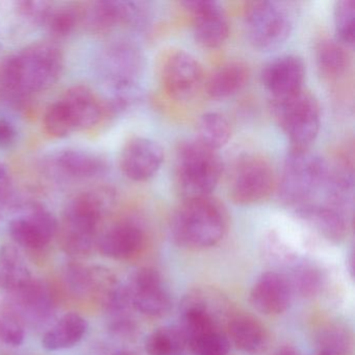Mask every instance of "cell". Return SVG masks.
Segmentation results:
<instances>
[{
  "instance_id": "obj_26",
  "label": "cell",
  "mask_w": 355,
  "mask_h": 355,
  "mask_svg": "<svg viewBox=\"0 0 355 355\" xmlns=\"http://www.w3.org/2000/svg\"><path fill=\"white\" fill-rule=\"evenodd\" d=\"M33 279L31 270L20 251L13 245L0 248V288L14 293Z\"/></svg>"
},
{
  "instance_id": "obj_18",
  "label": "cell",
  "mask_w": 355,
  "mask_h": 355,
  "mask_svg": "<svg viewBox=\"0 0 355 355\" xmlns=\"http://www.w3.org/2000/svg\"><path fill=\"white\" fill-rule=\"evenodd\" d=\"M144 245V232L134 222H120L112 226L97 240V247L105 257L114 259H132Z\"/></svg>"
},
{
  "instance_id": "obj_10",
  "label": "cell",
  "mask_w": 355,
  "mask_h": 355,
  "mask_svg": "<svg viewBox=\"0 0 355 355\" xmlns=\"http://www.w3.org/2000/svg\"><path fill=\"white\" fill-rule=\"evenodd\" d=\"M159 78L169 96L186 99L192 96L203 80V70L196 58L182 49H171L164 55Z\"/></svg>"
},
{
  "instance_id": "obj_11",
  "label": "cell",
  "mask_w": 355,
  "mask_h": 355,
  "mask_svg": "<svg viewBox=\"0 0 355 355\" xmlns=\"http://www.w3.org/2000/svg\"><path fill=\"white\" fill-rule=\"evenodd\" d=\"M144 3L130 1H97L82 8V24L94 33H105L116 26H139L148 19Z\"/></svg>"
},
{
  "instance_id": "obj_2",
  "label": "cell",
  "mask_w": 355,
  "mask_h": 355,
  "mask_svg": "<svg viewBox=\"0 0 355 355\" xmlns=\"http://www.w3.org/2000/svg\"><path fill=\"white\" fill-rule=\"evenodd\" d=\"M64 68L61 49L51 42L33 43L12 55L5 65L6 84L19 93H38L51 88Z\"/></svg>"
},
{
  "instance_id": "obj_43",
  "label": "cell",
  "mask_w": 355,
  "mask_h": 355,
  "mask_svg": "<svg viewBox=\"0 0 355 355\" xmlns=\"http://www.w3.org/2000/svg\"><path fill=\"white\" fill-rule=\"evenodd\" d=\"M112 355H136V353L132 352V351L128 350H119L116 351L115 353H113Z\"/></svg>"
},
{
  "instance_id": "obj_1",
  "label": "cell",
  "mask_w": 355,
  "mask_h": 355,
  "mask_svg": "<svg viewBox=\"0 0 355 355\" xmlns=\"http://www.w3.org/2000/svg\"><path fill=\"white\" fill-rule=\"evenodd\" d=\"M227 227L225 207L211 196L184 199L174 211L170 222V232L174 242L194 250L219 244Z\"/></svg>"
},
{
  "instance_id": "obj_4",
  "label": "cell",
  "mask_w": 355,
  "mask_h": 355,
  "mask_svg": "<svg viewBox=\"0 0 355 355\" xmlns=\"http://www.w3.org/2000/svg\"><path fill=\"white\" fill-rule=\"evenodd\" d=\"M223 164L217 151L198 141L182 143L176 151L174 176L184 199L211 196L219 184Z\"/></svg>"
},
{
  "instance_id": "obj_3",
  "label": "cell",
  "mask_w": 355,
  "mask_h": 355,
  "mask_svg": "<svg viewBox=\"0 0 355 355\" xmlns=\"http://www.w3.org/2000/svg\"><path fill=\"white\" fill-rule=\"evenodd\" d=\"M115 199L111 189H97L74 197L64 211L63 248L71 255L88 254L103 214Z\"/></svg>"
},
{
  "instance_id": "obj_17",
  "label": "cell",
  "mask_w": 355,
  "mask_h": 355,
  "mask_svg": "<svg viewBox=\"0 0 355 355\" xmlns=\"http://www.w3.org/2000/svg\"><path fill=\"white\" fill-rule=\"evenodd\" d=\"M294 295L286 275L270 271L261 274L250 291L251 305L267 315L284 313L290 307Z\"/></svg>"
},
{
  "instance_id": "obj_12",
  "label": "cell",
  "mask_w": 355,
  "mask_h": 355,
  "mask_svg": "<svg viewBox=\"0 0 355 355\" xmlns=\"http://www.w3.org/2000/svg\"><path fill=\"white\" fill-rule=\"evenodd\" d=\"M57 219L42 205H33L9 223V234L16 244L28 249L46 247L57 234Z\"/></svg>"
},
{
  "instance_id": "obj_30",
  "label": "cell",
  "mask_w": 355,
  "mask_h": 355,
  "mask_svg": "<svg viewBox=\"0 0 355 355\" xmlns=\"http://www.w3.org/2000/svg\"><path fill=\"white\" fill-rule=\"evenodd\" d=\"M187 340L180 326L159 328L145 342L148 355H178L187 348Z\"/></svg>"
},
{
  "instance_id": "obj_32",
  "label": "cell",
  "mask_w": 355,
  "mask_h": 355,
  "mask_svg": "<svg viewBox=\"0 0 355 355\" xmlns=\"http://www.w3.org/2000/svg\"><path fill=\"white\" fill-rule=\"evenodd\" d=\"M352 340L346 328L329 325L318 336L317 355H351Z\"/></svg>"
},
{
  "instance_id": "obj_37",
  "label": "cell",
  "mask_w": 355,
  "mask_h": 355,
  "mask_svg": "<svg viewBox=\"0 0 355 355\" xmlns=\"http://www.w3.org/2000/svg\"><path fill=\"white\" fill-rule=\"evenodd\" d=\"M26 329L19 315L14 313H0V340L11 347H19L24 343Z\"/></svg>"
},
{
  "instance_id": "obj_19",
  "label": "cell",
  "mask_w": 355,
  "mask_h": 355,
  "mask_svg": "<svg viewBox=\"0 0 355 355\" xmlns=\"http://www.w3.org/2000/svg\"><path fill=\"white\" fill-rule=\"evenodd\" d=\"M76 132L90 130L99 123L103 107L96 95L85 86L68 89L60 98Z\"/></svg>"
},
{
  "instance_id": "obj_24",
  "label": "cell",
  "mask_w": 355,
  "mask_h": 355,
  "mask_svg": "<svg viewBox=\"0 0 355 355\" xmlns=\"http://www.w3.org/2000/svg\"><path fill=\"white\" fill-rule=\"evenodd\" d=\"M88 328V321L82 315L76 313H66L45 332L42 346L49 351L72 348L85 338Z\"/></svg>"
},
{
  "instance_id": "obj_15",
  "label": "cell",
  "mask_w": 355,
  "mask_h": 355,
  "mask_svg": "<svg viewBox=\"0 0 355 355\" xmlns=\"http://www.w3.org/2000/svg\"><path fill=\"white\" fill-rule=\"evenodd\" d=\"M165 153L157 141L137 137L124 145L120 155V168L134 182L150 180L161 169Z\"/></svg>"
},
{
  "instance_id": "obj_22",
  "label": "cell",
  "mask_w": 355,
  "mask_h": 355,
  "mask_svg": "<svg viewBox=\"0 0 355 355\" xmlns=\"http://www.w3.org/2000/svg\"><path fill=\"white\" fill-rule=\"evenodd\" d=\"M51 163L60 173L76 180L98 178L107 169L101 155L84 149H64L53 155Z\"/></svg>"
},
{
  "instance_id": "obj_14",
  "label": "cell",
  "mask_w": 355,
  "mask_h": 355,
  "mask_svg": "<svg viewBox=\"0 0 355 355\" xmlns=\"http://www.w3.org/2000/svg\"><path fill=\"white\" fill-rule=\"evenodd\" d=\"M132 309L148 317H163L172 306L171 296L157 270L142 268L128 284Z\"/></svg>"
},
{
  "instance_id": "obj_23",
  "label": "cell",
  "mask_w": 355,
  "mask_h": 355,
  "mask_svg": "<svg viewBox=\"0 0 355 355\" xmlns=\"http://www.w3.org/2000/svg\"><path fill=\"white\" fill-rule=\"evenodd\" d=\"M250 70L241 61L228 62L216 69L205 83V92L213 99H225L242 91L248 84Z\"/></svg>"
},
{
  "instance_id": "obj_41",
  "label": "cell",
  "mask_w": 355,
  "mask_h": 355,
  "mask_svg": "<svg viewBox=\"0 0 355 355\" xmlns=\"http://www.w3.org/2000/svg\"><path fill=\"white\" fill-rule=\"evenodd\" d=\"M12 187V175L9 168L0 163V202L7 198Z\"/></svg>"
},
{
  "instance_id": "obj_29",
  "label": "cell",
  "mask_w": 355,
  "mask_h": 355,
  "mask_svg": "<svg viewBox=\"0 0 355 355\" xmlns=\"http://www.w3.org/2000/svg\"><path fill=\"white\" fill-rule=\"evenodd\" d=\"M197 136V141L203 146L217 151L230 142L232 126L225 116L216 112H209L201 116L199 119Z\"/></svg>"
},
{
  "instance_id": "obj_27",
  "label": "cell",
  "mask_w": 355,
  "mask_h": 355,
  "mask_svg": "<svg viewBox=\"0 0 355 355\" xmlns=\"http://www.w3.org/2000/svg\"><path fill=\"white\" fill-rule=\"evenodd\" d=\"M15 296L16 304L24 315L32 321L46 319L53 311V298L49 288L39 280L33 278L24 288L12 293Z\"/></svg>"
},
{
  "instance_id": "obj_20",
  "label": "cell",
  "mask_w": 355,
  "mask_h": 355,
  "mask_svg": "<svg viewBox=\"0 0 355 355\" xmlns=\"http://www.w3.org/2000/svg\"><path fill=\"white\" fill-rule=\"evenodd\" d=\"M296 214L320 236L330 242H342L348 234L349 218L326 203H307L296 209Z\"/></svg>"
},
{
  "instance_id": "obj_9",
  "label": "cell",
  "mask_w": 355,
  "mask_h": 355,
  "mask_svg": "<svg viewBox=\"0 0 355 355\" xmlns=\"http://www.w3.org/2000/svg\"><path fill=\"white\" fill-rule=\"evenodd\" d=\"M274 184L275 176L271 164L261 155H246L232 168L228 193L236 205H254L271 194Z\"/></svg>"
},
{
  "instance_id": "obj_28",
  "label": "cell",
  "mask_w": 355,
  "mask_h": 355,
  "mask_svg": "<svg viewBox=\"0 0 355 355\" xmlns=\"http://www.w3.org/2000/svg\"><path fill=\"white\" fill-rule=\"evenodd\" d=\"M315 63L323 78L334 80L346 73L350 59L344 45L336 40H323L315 49Z\"/></svg>"
},
{
  "instance_id": "obj_13",
  "label": "cell",
  "mask_w": 355,
  "mask_h": 355,
  "mask_svg": "<svg viewBox=\"0 0 355 355\" xmlns=\"http://www.w3.org/2000/svg\"><path fill=\"white\" fill-rule=\"evenodd\" d=\"M192 16L195 40L205 49L222 46L230 36V24L220 3L211 0H190L182 3Z\"/></svg>"
},
{
  "instance_id": "obj_40",
  "label": "cell",
  "mask_w": 355,
  "mask_h": 355,
  "mask_svg": "<svg viewBox=\"0 0 355 355\" xmlns=\"http://www.w3.org/2000/svg\"><path fill=\"white\" fill-rule=\"evenodd\" d=\"M17 138L15 126L5 118H0V148L11 146Z\"/></svg>"
},
{
  "instance_id": "obj_7",
  "label": "cell",
  "mask_w": 355,
  "mask_h": 355,
  "mask_svg": "<svg viewBox=\"0 0 355 355\" xmlns=\"http://www.w3.org/2000/svg\"><path fill=\"white\" fill-rule=\"evenodd\" d=\"M144 57L136 45L114 43L103 53L101 74L114 94V110L125 109L139 96V80L144 70Z\"/></svg>"
},
{
  "instance_id": "obj_16",
  "label": "cell",
  "mask_w": 355,
  "mask_h": 355,
  "mask_svg": "<svg viewBox=\"0 0 355 355\" xmlns=\"http://www.w3.org/2000/svg\"><path fill=\"white\" fill-rule=\"evenodd\" d=\"M304 63L297 55H286L275 58L261 70L263 88L271 99L282 98L303 89Z\"/></svg>"
},
{
  "instance_id": "obj_42",
  "label": "cell",
  "mask_w": 355,
  "mask_h": 355,
  "mask_svg": "<svg viewBox=\"0 0 355 355\" xmlns=\"http://www.w3.org/2000/svg\"><path fill=\"white\" fill-rule=\"evenodd\" d=\"M274 355H302L296 348L292 346H284L278 349Z\"/></svg>"
},
{
  "instance_id": "obj_39",
  "label": "cell",
  "mask_w": 355,
  "mask_h": 355,
  "mask_svg": "<svg viewBox=\"0 0 355 355\" xmlns=\"http://www.w3.org/2000/svg\"><path fill=\"white\" fill-rule=\"evenodd\" d=\"M67 280L70 288L76 293H87L92 290L91 270L85 269L78 265L68 267Z\"/></svg>"
},
{
  "instance_id": "obj_25",
  "label": "cell",
  "mask_w": 355,
  "mask_h": 355,
  "mask_svg": "<svg viewBox=\"0 0 355 355\" xmlns=\"http://www.w3.org/2000/svg\"><path fill=\"white\" fill-rule=\"evenodd\" d=\"M182 309H191L211 318L221 327L232 319V306L225 296L211 288L191 291L182 303Z\"/></svg>"
},
{
  "instance_id": "obj_38",
  "label": "cell",
  "mask_w": 355,
  "mask_h": 355,
  "mask_svg": "<svg viewBox=\"0 0 355 355\" xmlns=\"http://www.w3.org/2000/svg\"><path fill=\"white\" fill-rule=\"evenodd\" d=\"M18 14L31 24H45L53 10L49 1H18L15 3Z\"/></svg>"
},
{
  "instance_id": "obj_33",
  "label": "cell",
  "mask_w": 355,
  "mask_h": 355,
  "mask_svg": "<svg viewBox=\"0 0 355 355\" xmlns=\"http://www.w3.org/2000/svg\"><path fill=\"white\" fill-rule=\"evenodd\" d=\"M336 41L344 46H353L355 41V1L338 0L334 6Z\"/></svg>"
},
{
  "instance_id": "obj_31",
  "label": "cell",
  "mask_w": 355,
  "mask_h": 355,
  "mask_svg": "<svg viewBox=\"0 0 355 355\" xmlns=\"http://www.w3.org/2000/svg\"><path fill=\"white\" fill-rule=\"evenodd\" d=\"M293 295L309 298L315 296L323 286V276L320 270L311 263H295L290 273L284 274Z\"/></svg>"
},
{
  "instance_id": "obj_36",
  "label": "cell",
  "mask_w": 355,
  "mask_h": 355,
  "mask_svg": "<svg viewBox=\"0 0 355 355\" xmlns=\"http://www.w3.org/2000/svg\"><path fill=\"white\" fill-rule=\"evenodd\" d=\"M189 348L196 355H228L230 342L224 330H214L195 340Z\"/></svg>"
},
{
  "instance_id": "obj_6",
  "label": "cell",
  "mask_w": 355,
  "mask_h": 355,
  "mask_svg": "<svg viewBox=\"0 0 355 355\" xmlns=\"http://www.w3.org/2000/svg\"><path fill=\"white\" fill-rule=\"evenodd\" d=\"M272 116L292 143V148L309 149L317 138L321 125L319 103L309 91L282 98L271 99Z\"/></svg>"
},
{
  "instance_id": "obj_21",
  "label": "cell",
  "mask_w": 355,
  "mask_h": 355,
  "mask_svg": "<svg viewBox=\"0 0 355 355\" xmlns=\"http://www.w3.org/2000/svg\"><path fill=\"white\" fill-rule=\"evenodd\" d=\"M230 344L250 355H261L268 350L270 336L265 326L249 315H234L226 326Z\"/></svg>"
},
{
  "instance_id": "obj_34",
  "label": "cell",
  "mask_w": 355,
  "mask_h": 355,
  "mask_svg": "<svg viewBox=\"0 0 355 355\" xmlns=\"http://www.w3.org/2000/svg\"><path fill=\"white\" fill-rule=\"evenodd\" d=\"M82 24V8L64 6L53 8L46 20L47 28L51 36L64 38L71 34L78 24Z\"/></svg>"
},
{
  "instance_id": "obj_35",
  "label": "cell",
  "mask_w": 355,
  "mask_h": 355,
  "mask_svg": "<svg viewBox=\"0 0 355 355\" xmlns=\"http://www.w3.org/2000/svg\"><path fill=\"white\" fill-rule=\"evenodd\" d=\"M43 126L53 138H65L76 132L60 99L47 107L43 116Z\"/></svg>"
},
{
  "instance_id": "obj_5",
  "label": "cell",
  "mask_w": 355,
  "mask_h": 355,
  "mask_svg": "<svg viewBox=\"0 0 355 355\" xmlns=\"http://www.w3.org/2000/svg\"><path fill=\"white\" fill-rule=\"evenodd\" d=\"M329 165L309 149L292 148L286 155L279 182V197L284 205L295 209L311 202L324 190Z\"/></svg>"
},
{
  "instance_id": "obj_8",
  "label": "cell",
  "mask_w": 355,
  "mask_h": 355,
  "mask_svg": "<svg viewBox=\"0 0 355 355\" xmlns=\"http://www.w3.org/2000/svg\"><path fill=\"white\" fill-rule=\"evenodd\" d=\"M245 33L254 49L270 51L282 46L292 33V18L275 1H251L244 9Z\"/></svg>"
}]
</instances>
